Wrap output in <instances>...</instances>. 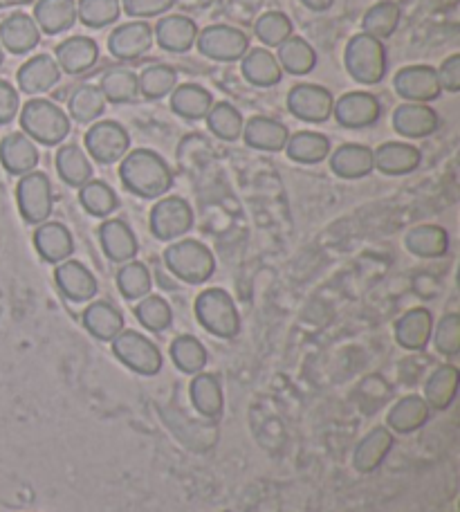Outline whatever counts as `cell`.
<instances>
[{"label":"cell","mask_w":460,"mask_h":512,"mask_svg":"<svg viewBox=\"0 0 460 512\" xmlns=\"http://www.w3.org/2000/svg\"><path fill=\"white\" fill-rule=\"evenodd\" d=\"M119 180L128 194L144 200H158L173 189L169 162L153 149L128 151L119 162Z\"/></svg>","instance_id":"6da1fadb"},{"label":"cell","mask_w":460,"mask_h":512,"mask_svg":"<svg viewBox=\"0 0 460 512\" xmlns=\"http://www.w3.org/2000/svg\"><path fill=\"white\" fill-rule=\"evenodd\" d=\"M21 128L27 137L43 146H61L72 131V120L66 108L57 106L50 99H30L18 111Z\"/></svg>","instance_id":"7a4b0ae2"},{"label":"cell","mask_w":460,"mask_h":512,"mask_svg":"<svg viewBox=\"0 0 460 512\" xmlns=\"http://www.w3.org/2000/svg\"><path fill=\"white\" fill-rule=\"evenodd\" d=\"M344 66L348 77L360 86L382 84L386 72H389V52H386L384 41L366 32L355 34L346 43Z\"/></svg>","instance_id":"3957f363"},{"label":"cell","mask_w":460,"mask_h":512,"mask_svg":"<svg viewBox=\"0 0 460 512\" xmlns=\"http://www.w3.org/2000/svg\"><path fill=\"white\" fill-rule=\"evenodd\" d=\"M164 263H167L173 277L189 286H200L209 281L216 272V256L205 243L196 239H178L164 250Z\"/></svg>","instance_id":"277c9868"},{"label":"cell","mask_w":460,"mask_h":512,"mask_svg":"<svg viewBox=\"0 0 460 512\" xmlns=\"http://www.w3.org/2000/svg\"><path fill=\"white\" fill-rule=\"evenodd\" d=\"M193 313H196L198 324L220 340H234L241 333V315L225 288L202 290L193 304Z\"/></svg>","instance_id":"5b68a950"},{"label":"cell","mask_w":460,"mask_h":512,"mask_svg":"<svg viewBox=\"0 0 460 512\" xmlns=\"http://www.w3.org/2000/svg\"><path fill=\"white\" fill-rule=\"evenodd\" d=\"M113 355L124 364L126 369H131L137 376L153 378L162 371L164 358L158 346L149 337L137 333V331H124L119 333L113 342Z\"/></svg>","instance_id":"8992f818"},{"label":"cell","mask_w":460,"mask_h":512,"mask_svg":"<svg viewBox=\"0 0 460 512\" xmlns=\"http://www.w3.org/2000/svg\"><path fill=\"white\" fill-rule=\"evenodd\" d=\"M196 216L187 198L182 196H162L155 200L149 214V227L155 239L162 243H173L191 232Z\"/></svg>","instance_id":"52a82bcc"},{"label":"cell","mask_w":460,"mask_h":512,"mask_svg":"<svg viewBox=\"0 0 460 512\" xmlns=\"http://www.w3.org/2000/svg\"><path fill=\"white\" fill-rule=\"evenodd\" d=\"M84 149L90 160L110 167V164L122 162L124 155L131 151V135L115 120H97L88 126Z\"/></svg>","instance_id":"ba28073f"},{"label":"cell","mask_w":460,"mask_h":512,"mask_svg":"<svg viewBox=\"0 0 460 512\" xmlns=\"http://www.w3.org/2000/svg\"><path fill=\"white\" fill-rule=\"evenodd\" d=\"M16 205L21 218L27 225H41L50 221L54 196H52V182L48 173L43 171H30L18 178L16 185Z\"/></svg>","instance_id":"9c48e42d"},{"label":"cell","mask_w":460,"mask_h":512,"mask_svg":"<svg viewBox=\"0 0 460 512\" xmlns=\"http://www.w3.org/2000/svg\"><path fill=\"white\" fill-rule=\"evenodd\" d=\"M196 48L202 57H207L211 61L234 63L241 61L245 57V52L250 50V36L243 30H238V27L216 23L198 32Z\"/></svg>","instance_id":"30bf717a"},{"label":"cell","mask_w":460,"mask_h":512,"mask_svg":"<svg viewBox=\"0 0 460 512\" xmlns=\"http://www.w3.org/2000/svg\"><path fill=\"white\" fill-rule=\"evenodd\" d=\"M333 104V93L319 84H297L290 88L288 97H285V106H288L290 115L294 120L306 124L328 122L333 117Z\"/></svg>","instance_id":"8fae6325"},{"label":"cell","mask_w":460,"mask_h":512,"mask_svg":"<svg viewBox=\"0 0 460 512\" xmlns=\"http://www.w3.org/2000/svg\"><path fill=\"white\" fill-rule=\"evenodd\" d=\"M393 88L402 102L413 104H431L443 95V88L438 84L436 68L418 63V66H404L395 72Z\"/></svg>","instance_id":"7c38bea8"},{"label":"cell","mask_w":460,"mask_h":512,"mask_svg":"<svg viewBox=\"0 0 460 512\" xmlns=\"http://www.w3.org/2000/svg\"><path fill=\"white\" fill-rule=\"evenodd\" d=\"M333 117L339 126L360 131V128L375 126L380 122L382 104L368 90H353V93H344L342 97L335 99Z\"/></svg>","instance_id":"4fadbf2b"},{"label":"cell","mask_w":460,"mask_h":512,"mask_svg":"<svg viewBox=\"0 0 460 512\" xmlns=\"http://www.w3.org/2000/svg\"><path fill=\"white\" fill-rule=\"evenodd\" d=\"M153 27L146 21H128L108 34V52L117 61H137L153 48Z\"/></svg>","instance_id":"5bb4252c"},{"label":"cell","mask_w":460,"mask_h":512,"mask_svg":"<svg viewBox=\"0 0 460 512\" xmlns=\"http://www.w3.org/2000/svg\"><path fill=\"white\" fill-rule=\"evenodd\" d=\"M54 283L63 297L72 304H88L97 297L99 283L84 263L68 259L54 265Z\"/></svg>","instance_id":"9a60e30c"},{"label":"cell","mask_w":460,"mask_h":512,"mask_svg":"<svg viewBox=\"0 0 460 512\" xmlns=\"http://www.w3.org/2000/svg\"><path fill=\"white\" fill-rule=\"evenodd\" d=\"M391 124L395 133L407 137V140H425L440 128V115L434 106L402 102L393 111Z\"/></svg>","instance_id":"2e32d148"},{"label":"cell","mask_w":460,"mask_h":512,"mask_svg":"<svg viewBox=\"0 0 460 512\" xmlns=\"http://www.w3.org/2000/svg\"><path fill=\"white\" fill-rule=\"evenodd\" d=\"M54 61L59 63L61 72L66 75H84V72L92 70L99 61V45L95 39L90 36L77 34V36H68L66 41H61L54 50Z\"/></svg>","instance_id":"e0dca14e"},{"label":"cell","mask_w":460,"mask_h":512,"mask_svg":"<svg viewBox=\"0 0 460 512\" xmlns=\"http://www.w3.org/2000/svg\"><path fill=\"white\" fill-rule=\"evenodd\" d=\"M99 243L106 259L117 265L133 261L140 252V241H137L133 227L122 218H108L99 225Z\"/></svg>","instance_id":"ac0fdd59"},{"label":"cell","mask_w":460,"mask_h":512,"mask_svg":"<svg viewBox=\"0 0 460 512\" xmlns=\"http://www.w3.org/2000/svg\"><path fill=\"white\" fill-rule=\"evenodd\" d=\"M63 72L50 54H34L16 72L18 88L27 95H43L59 84Z\"/></svg>","instance_id":"d6986e66"},{"label":"cell","mask_w":460,"mask_h":512,"mask_svg":"<svg viewBox=\"0 0 460 512\" xmlns=\"http://www.w3.org/2000/svg\"><path fill=\"white\" fill-rule=\"evenodd\" d=\"M330 171L342 180H362L375 171L373 149L366 144L346 142L328 155Z\"/></svg>","instance_id":"ffe728a7"},{"label":"cell","mask_w":460,"mask_h":512,"mask_svg":"<svg viewBox=\"0 0 460 512\" xmlns=\"http://www.w3.org/2000/svg\"><path fill=\"white\" fill-rule=\"evenodd\" d=\"M34 250L45 263L57 265L68 261L75 252V239L66 225L59 221H45L34 230Z\"/></svg>","instance_id":"44dd1931"},{"label":"cell","mask_w":460,"mask_h":512,"mask_svg":"<svg viewBox=\"0 0 460 512\" xmlns=\"http://www.w3.org/2000/svg\"><path fill=\"white\" fill-rule=\"evenodd\" d=\"M290 131L283 122L274 120V117H265V115H254L243 124V133L241 140L250 146V149L256 151H265V153H281L288 144Z\"/></svg>","instance_id":"7402d4cb"},{"label":"cell","mask_w":460,"mask_h":512,"mask_svg":"<svg viewBox=\"0 0 460 512\" xmlns=\"http://www.w3.org/2000/svg\"><path fill=\"white\" fill-rule=\"evenodd\" d=\"M198 32L200 30L196 21H191L189 16L173 14L160 18L153 30V36L155 43H158L162 50H167L171 54H184L191 52V48H196Z\"/></svg>","instance_id":"603a6c76"},{"label":"cell","mask_w":460,"mask_h":512,"mask_svg":"<svg viewBox=\"0 0 460 512\" xmlns=\"http://www.w3.org/2000/svg\"><path fill=\"white\" fill-rule=\"evenodd\" d=\"M434 333V315L427 308H411L393 326L395 342L407 351H425Z\"/></svg>","instance_id":"cb8c5ba5"},{"label":"cell","mask_w":460,"mask_h":512,"mask_svg":"<svg viewBox=\"0 0 460 512\" xmlns=\"http://www.w3.org/2000/svg\"><path fill=\"white\" fill-rule=\"evenodd\" d=\"M375 171L384 176H407L422 162V151L409 142H384L373 149Z\"/></svg>","instance_id":"d4e9b609"},{"label":"cell","mask_w":460,"mask_h":512,"mask_svg":"<svg viewBox=\"0 0 460 512\" xmlns=\"http://www.w3.org/2000/svg\"><path fill=\"white\" fill-rule=\"evenodd\" d=\"M39 149L25 133H9L0 142V164L9 176H25L39 167Z\"/></svg>","instance_id":"484cf974"},{"label":"cell","mask_w":460,"mask_h":512,"mask_svg":"<svg viewBox=\"0 0 460 512\" xmlns=\"http://www.w3.org/2000/svg\"><path fill=\"white\" fill-rule=\"evenodd\" d=\"M81 324L86 331L99 342H113L115 337L124 331V315L119 308L104 299H92L84 308Z\"/></svg>","instance_id":"4316f807"},{"label":"cell","mask_w":460,"mask_h":512,"mask_svg":"<svg viewBox=\"0 0 460 512\" xmlns=\"http://www.w3.org/2000/svg\"><path fill=\"white\" fill-rule=\"evenodd\" d=\"M41 43V30L30 14H12L0 21V45L12 54H27Z\"/></svg>","instance_id":"83f0119b"},{"label":"cell","mask_w":460,"mask_h":512,"mask_svg":"<svg viewBox=\"0 0 460 512\" xmlns=\"http://www.w3.org/2000/svg\"><path fill=\"white\" fill-rule=\"evenodd\" d=\"M393 443H395V436L391 429L373 427L371 432L362 436V441L355 447L353 468L360 474L375 472L393 450Z\"/></svg>","instance_id":"f1b7e54d"},{"label":"cell","mask_w":460,"mask_h":512,"mask_svg":"<svg viewBox=\"0 0 460 512\" xmlns=\"http://www.w3.org/2000/svg\"><path fill=\"white\" fill-rule=\"evenodd\" d=\"M241 75L256 88H274L281 84L283 70L276 61V54L268 48L247 50L241 59Z\"/></svg>","instance_id":"f546056e"},{"label":"cell","mask_w":460,"mask_h":512,"mask_svg":"<svg viewBox=\"0 0 460 512\" xmlns=\"http://www.w3.org/2000/svg\"><path fill=\"white\" fill-rule=\"evenodd\" d=\"M431 409L427 402L418 393H409V396L400 398L386 414V429L393 434H413L427 425Z\"/></svg>","instance_id":"4dcf8cb0"},{"label":"cell","mask_w":460,"mask_h":512,"mask_svg":"<svg viewBox=\"0 0 460 512\" xmlns=\"http://www.w3.org/2000/svg\"><path fill=\"white\" fill-rule=\"evenodd\" d=\"M404 248L418 259H440L449 252V234L434 223L416 225L404 234Z\"/></svg>","instance_id":"1f68e13d"},{"label":"cell","mask_w":460,"mask_h":512,"mask_svg":"<svg viewBox=\"0 0 460 512\" xmlns=\"http://www.w3.org/2000/svg\"><path fill=\"white\" fill-rule=\"evenodd\" d=\"M34 23L48 36L68 32L77 23L75 0H39L34 5Z\"/></svg>","instance_id":"d6a6232c"},{"label":"cell","mask_w":460,"mask_h":512,"mask_svg":"<svg viewBox=\"0 0 460 512\" xmlns=\"http://www.w3.org/2000/svg\"><path fill=\"white\" fill-rule=\"evenodd\" d=\"M458 384H460V371L454 364H443L438 367L425 382V402L429 409L445 411L454 405L458 396Z\"/></svg>","instance_id":"836d02e7"},{"label":"cell","mask_w":460,"mask_h":512,"mask_svg":"<svg viewBox=\"0 0 460 512\" xmlns=\"http://www.w3.org/2000/svg\"><path fill=\"white\" fill-rule=\"evenodd\" d=\"M54 162H57L59 178L66 182L68 187H75V189L84 187L86 182H90L92 176H95L88 153L75 142L61 144L57 151V160Z\"/></svg>","instance_id":"e575fe53"},{"label":"cell","mask_w":460,"mask_h":512,"mask_svg":"<svg viewBox=\"0 0 460 512\" xmlns=\"http://www.w3.org/2000/svg\"><path fill=\"white\" fill-rule=\"evenodd\" d=\"M189 398L193 409L205 418H218L225 407V393L216 376L211 373H196L189 384Z\"/></svg>","instance_id":"d590c367"},{"label":"cell","mask_w":460,"mask_h":512,"mask_svg":"<svg viewBox=\"0 0 460 512\" xmlns=\"http://www.w3.org/2000/svg\"><path fill=\"white\" fill-rule=\"evenodd\" d=\"M169 97H171L169 102L171 111L178 117H182V120H189V122L205 120L209 108L214 106V95L198 84L176 86V90H173Z\"/></svg>","instance_id":"8d00e7d4"},{"label":"cell","mask_w":460,"mask_h":512,"mask_svg":"<svg viewBox=\"0 0 460 512\" xmlns=\"http://www.w3.org/2000/svg\"><path fill=\"white\" fill-rule=\"evenodd\" d=\"M283 151L297 164H319L328 160L333 144H330L328 135L324 133L297 131L288 137V144H285Z\"/></svg>","instance_id":"74e56055"},{"label":"cell","mask_w":460,"mask_h":512,"mask_svg":"<svg viewBox=\"0 0 460 512\" xmlns=\"http://www.w3.org/2000/svg\"><path fill=\"white\" fill-rule=\"evenodd\" d=\"M276 61H279L281 70L288 72V75L303 77V75H310V72L317 68L319 59H317L315 48H312L306 39L292 34L288 41L276 48Z\"/></svg>","instance_id":"f35d334b"},{"label":"cell","mask_w":460,"mask_h":512,"mask_svg":"<svg viewBox=\"0 0 460 512\" xmlns=\"http://www.w3.org/2000/svg\"><path fill=\"white\" fill-rule=\"evenodd\" d=\"M106 108H108L106 97L101 95L99 86H92V84L77 86L68 99V117L77 124L90 126L92 122L101 120V115L106 113Z\"/></svg>","instance_id":"ab89813d"},{"label":"cell","mask_w":460,"mask_h":512,"mask_svg":"<svg viewBox=\"0 0 460 512\" xmlns=\"http://www.w3.org/2000/svg\"><path fill=\"white\" fill-rule=\"evenodd\" d=\"M169 353H171L173 364H176V369L187 373V376L202 373L209 362V353L205 349V344L193 335H178L176 340L171 342Z\"/></svg>","instance_id":"60d3db41"},{"label":"cell","mask_w":460,"mask_h":512,"mask_svg":"<svg viewBox=\"0 0 460 512\" xmlns=\"http://www.w3.org/2000/svg\"><path fill=\"white\" fill-rule=\"evenodd\" d=\"M137 84H140V95L151 99V102H160V99L169 97L178 86V70L167 63H153V66H146L140 77H137Z\"/></svg>","instance_id":"b9f144b4"},{"label":"cell","mask_w":460,"mask_h":512,"mask_svg":"<svg viewBox=\"0 0 460 512\" xmlns=\"http://www.w3.org/2000/svg\"><path fill=\"white\" fill-rule=\"evenodd\" d=\"M117 290L122 292L126 301H140L142 297L151 295L153 288V277L149 265L142 261H126L119 265L117 270Z\"/></svg>","instance_id":"7bdbcfd3"},{"label":"cell","mask_w":460,"mask_h":512,"mask_svg":"<svg viewBox=\"0 0 460 512\" xmlns=\"http://www.w3.org/2000/svg\"><path fill=\"white\" fill-rule=\"evenodd\" d=\"M101 95L106 97L108 104H131L140 97V84H137V75L133 70L126 68H113L101 75L99 84Z\"/></svg>","instance_id":"ee69618b"},{"label":"cell","mask_w":460,"mask_h":512,"mask_svg":"<svg viewBox=\"0 0 460 512\" xmlns=\"http://www.w3.org/2000/svg\"><path fill=\"white\" fill-rule=\"evenodd\" d=\"M205 122L209 126V131L214 133L218 140H223V142L241 140L245 120H243V113L238 111L234 104H229V102L214 104L209 108Z\"/></svg>","instance_id":"f6af8a7d"},{"label":"cell","mask_w":460,"mask_h":512,"mask_svg":"<svg viewBox=\"0 0 460 512\" xmlns=\"http://www.w3.org/2000/svg\"><path fill=\"white\" fill-rule=\"evenodd\" d=\"M79 203L90 216L108 218L119 207V198L108 182L92 178L84 187H79Z\"/></svg>","instance_id":"bcb514c9"},{"label":"cell","mask_w":460,"mask_h":512,"mask_svg":"<svg viewBox=\"0 0 460 512\" xmlns=\"http://www.w3.org/2000/svg\"><path fill=\"white\" fill-rule=\"evenodd\" d=\"M400 7L393 0H382V3H375L362 18V27L366 34L375 36L380 41H389L400 25Z\"/></svg>","instance_id":"7dc6e473"},{"label":"cell","mask_w":460,"mask_h":512,"mask_svg":"<svg viewBox=\"0 0 460 512\" xmlns=\"http://www.w3.org/2000/svg\"><path fill=\"white\" fill-rule=\"evenodd\" d=\"M133 313L137 317V322L151 333H164L173 324V310L169 306V301L160 295L142 297L133 308Z\"/></svg>","instance_id":"c3c4849f"},{"label":"cell","mask_w":460,"mask_h":512,"mask_svg":"<svg viewBox=\"0 0 460 512\" xmlns=\"http://www.w3.org/2000/svg\"><path fill=\"white\" fill-rule=\"evenodd\" d=\"M122 3L119 0H79L77 18L90 30H101L119 21Z\"/></svg>","instance_id":"681fc988"},{"label":"cell","mask_w":460,"mask_h":512,"mask_svg":"<svg viewBox=\"0 0 460 512\" xmlns=\"http://www.w3.org/2000/svg\"><path fill=\"white\" fill-rule=\"evenodd\" d=\"M256 39L263 43V48H279L294 34L292 21L283 12H265L254 25Z\"/></svg>","instance_id":"f907efd6"},{"label":"cell","mask_w":460,"mask_h":512,"mask_svg":"<svg viewBox=\"0 0 460 512\" xmlns=\"http://www.w3.org/2000/svg\"><path fill=\"white\" fill-rule=\"evenodd\" d=\"M431 340H434L436 351L443 355V358H456L460 353V315L458 313L443 315V319L434 326Z\"/></svg>","instance_id":"816d5d0a"},{"label":"cell","mask_w":460,"mask_h":512,"mask_svg":"<svg viewBox=\"0 0 460 512\" xmlns=\"http://www.w3.org/2000/svg\"><path fill=\"white\" fill-rule=\"evenodd\" d=\"M119 3L133 21H146V18L167 14L176 0H119Z\"/></svg>","instance_id":"f5cc1de1"},{"label":"cell","mask_w":460,"mask_h":512,"mask_svg":"<svg viewBox=\"0 0 460 512\" xmlns=\"http://www.w3.org/2000/svg\"><path fill=\"white\" fill-rule=\"evenodd\" d=\"M21 111V97L9 81L0 79V126H7L16 120Z\"/></svg>","instance_id":"db71d44e"},{"label":"cell","mask_w":460,"mask_h":512,"mask_svg":"<svg viewBox=\"0 0 460 512\" xmlns=\"http://www.w3.org/2000/svg\"><path fill=\"white\" fill-rule=\"evenodd\" d=\"M438 75V84L447 93H458L460 90V54L454 52L440 63V68H436Z\"/></svg>","instance_id":"11a10c76"},{"label":"cell","mask_w":460,"mask_h":512,"mask_svg":"<svg viewBox=\"0 0 460 512\" xmlns=\"http://www.w3.org/2000/svg\"><path fill=\"white\" fill-rule=\"evenodd\" d=\"M301 3L312 12H326V9L333 7V0H301Z\"/></svg>","instance_id":"9f6ffc18"},{"label":"cell","mask_w":460,"mask_h":512,"mask_svg":"<svg viewBox=\"0 0 460 512\" xmlns=\"http://www.w3.org/2000/svg\"><path fill=\"white\" fill-rule=\"evenodd\" d=\"M3 63H5V52H3V45H0V68H3Z\"/></svg>","instance_id":"6f0895ef"}]
</instances>
